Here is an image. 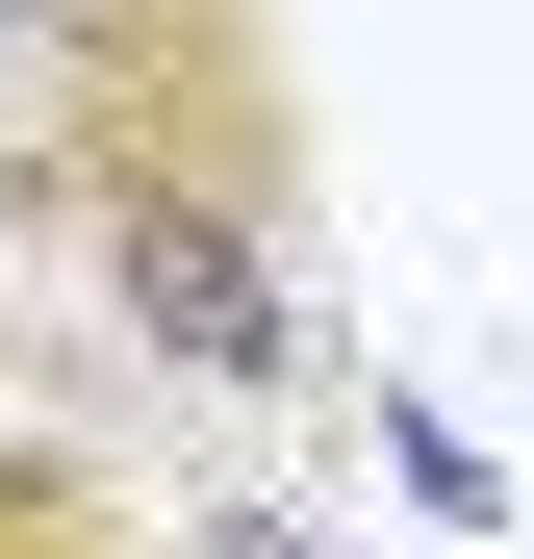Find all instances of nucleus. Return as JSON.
<instances>
[{
    "instance_id": "7ed1b4c3",
    "label": "nucleus",
    "mask_w": 534,
    "mask_h": 559,
    "mask_svg": "<svg viewBox=\"0 0 534 559\" xmlns=\"http://www.w3.org/2000/svg\"><path fill=\"white\" fill-rule=\"evenodd\" d=\"M153 559H356V534H331L306 484H178V509H153Z\"/></svg>"
},
{
    "instance_id": "f03ea898",
    "label": "nucleus",
    "mask_w": 534,
    "mask_h": 559,
    "mask_svg": "<svg viewBox=\"0 0 534 559\" xmlns=\"http://www.w3.org/2000/svg\"><path fill=\"white\" fill-rule=\"evenodd\" d=\"M153 457L128 432H0V559H153Z\"/></svg>"
},
{
    "instance_id": "20e7f679",
    "label": "nucleus",
    "mask_w": 534,
    "mask_h": 559,
    "mask_svg": "<svg viewBox=\"0 0 534 559\" xmlns=\"http://www.w3.org/2000/svg\"><path fill=\"white\" fill-rule=\"evenodd\" d=\"M382 457H407V509H432V534H484V509H509V484H484V432H459V407H382Z\"/></svg>"
},
{
    "instance_id": "f257e3e1",
    "label": "nucleus",
    "mask_w": 534,
    "mask_h": 559,
    "mask_svg": "<svg viewBox=\"0 0 534 559\" xmlns=\"http://www.w3.org/2000/svg\"><path fill=\"white\" fill-rule=\"evenodd\" d=\"M306 229H331V128H306V51L254 0H51L26 26L0 254L51 306H103L153 407H306L331 382Z\"/></svg>"
}]
</instances>
